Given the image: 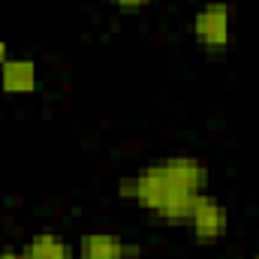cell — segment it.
Instances as JSON below:
<instances>
[{"instance_id":"2","label":"cell","mask_w":259,"mask_h":259,"mask_svg":"<svg viewBox=\"0 0 259 259\" xmlns=\"http://www.w3.org/2000/svg\"><path fill=\"white\" fill-rule=\"evenodd\" d=\"M193 42L211 58L226 55L235 42V6L229 0H205L190 18Z\"/></svg>"},{"instance_id":"8","label":"cell","mask_w":259,"mask_h":259,"mask_svg":"<svg viewBox=\"0 0 259 259\" xmlns=\"http://www.w3.org/2000/svg\"><path fill=\"white\" fill-rule=\"evenodd\" d=\"M0 259H24L21 247H0Z\"/></svg>"},{"instance_id":"3","label":"cell","mask_w":259,"mask_h":259,"mask_svg":"<svg viewBox=\"0 0 259 259\" xmlns=\"http://www.w3.org/2000/svg\"><path fill=\"white\" fill-rule=\"evenodd\" d=\"M187 226H190V235H193L196 244H202V247L217 244V241H223L229 235V211L217 196L205 190L196 199Z\"/></svg>"},{"instance_id":"7","label":"cell","mask_w":259,"mask_h":259,"mask_svg":"<svg viewBox=\"0 0 259 259\" xmlns=\"http://www.w3.org/2000/svg\"><path fill=\"white\" fill-rule=\"evenodd\" d=\"M112 6H118L121 12H139V9H145L151 0H109Z\"/></svg>"},{"instance_id":"9","label":"cell","mask_w":259,"mask_h":259,"mask_svg":"<svg viewBox=\"0 0 259 259\" xmlns=\"http://www.w3.org/2000/svg\"><path fill=\"white\" fill-rule=\"evenodd\" d=\"M6 58H9V42L0 36V66H3V61H6Z\"/></svg>"},{"instance_id":"4","label":"cell","mask_w":259,"mask_h":259,"mask_svg":"<svg viewBox=\"0 0 259 259\" xmlns=\"http://www.w3.org/2000/svg\"><path fill=\"white\" fill-rule=\"evenodd\" d=\"M145 247L118 232H88L75 241V259H142Z\"/></svg>"},{"instance_id":"6","label":"cell","mask_w":259,"mask_h":259,"mask_svg":"<svg viewBox=\"0 0 259 259\" xmlns=\"http://www.w3.org/2000/svg\"><path fill=\"white\" fill-rule=\"evenodd\" d=\"M24 259H75V244L58 232H36L21 244Z\"/></svg>"},{"instance_id":"5","label":"cell","mask_w":259,"mask_h":259,"mask_svg":"<svg viewBox=\"0 0 259 259\" xmlns=\"http://www.w3.org/2000/svg\"><path fill=\"white\" fill-rule=\"evenodd\" d=\"M39 91V66L33 58H21V55H9L0 66V94L9 97H24Z\"/></svg>"},{"instance_id":"1","label":"cell","mask_w":259,"mask_h":259,"mask_svg":"<svg viewBox=\"0 0 259 259\" xmlns=\"http://www.w3.org/2000/svg\"><path fill=\"white\" fill-rule=\"evenodd\" d=\"M208 163L193 154H166L118 181V196L163 223H187L196 199L208 190Z\"/></svg>"},{"instance_id":"10","label":"cell","mask_w":259,"mask_h":259,"mask_svg":"<svg viewBox=\"0 0 259 259\" xmlns=\"http://www.w3.org/2000/svg\"><path fill=\"white\" fill-rule=\"evenodd\" d=\"M253 259H259V253H256V256H253Z\"/></svg>"}]
</instances>
